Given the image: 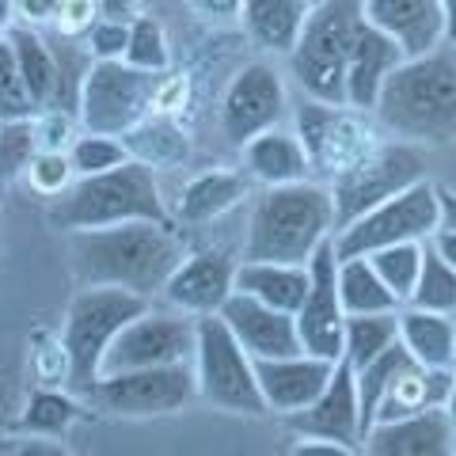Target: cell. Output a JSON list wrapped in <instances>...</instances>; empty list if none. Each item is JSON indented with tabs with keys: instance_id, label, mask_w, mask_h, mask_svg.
Instances as JSON below:
<instances>
[{
	"instance_id": "obj_42",
	"label": "cell",
	"mask_w": 456,
	"mask_h": 456,
	"mask_svg": "<svg viewBox=\"0 0 456 456\" xmlns=\"http://www.w3.org/2000/svg\"><path fill=\"white\" fill-rule=\"evenodd\" d=\"M126 46H130V23L99 20L88 31V57L92 61H122Z\"/></svg>"
},
{
	"instance_id": "obj_2",
	"label": "cell",
	"mask_w": 456,
	"mask_h": 456,
	"mask_svg": "<svg viewBox=\"0 0 456 456\" xmlns=\"http://www.w3.org/2000/svg\"><path fill=\"white\" fill-rule=\"evenodd\" d=\"M327 240H335V206L323 183L266 187L251 206L244 232V259L255 263H312Z\"/></svg>"
},
{
	"instance_id": "obj_23",
	"label": "cell",
	"mask_w": 456,
	"mask_h": 456,
	"mask_svg": "<svg viewBox=\"0 0 456 456\" xmlns=\"http://www.w3.org/2000/svg\"><path fill=\"white\" fill-rule=\"evenodd\" d=\"M452 369H430V365H419L415 358H407L392 373V380L384 384V392L377 399L373 426L415 415V411H426V407H445L449 388H452ZM373 426H369V430H373Z\"/></svg>"
},
{
	"instance_id": "obj_24",
	"label": "cell",
	"mask_w": 456,
	"mask_h": 456,
	"mask_svg": "<svg viewBox=\"0 0 456 456\" xmlns=\"http://www.w3.org/2000/svg\"><path fill=\"white\" fill-rule=\"evenodd\" d=\"M308 285H312V270L308 263H255L244 259L236 266V293L255 297L270 308H281V312H293L305 305L308 297Z\"/></svg>"
},
{
	"instance_id": "obj_31",
	"label": "cell",
	"mask_w": 456,
	"mask_h": 456,
	"mask_svg": "<svg viewBox=\"0 0 456 456\" xmlns=\"http://www.w3.org/2000/svg\"><path fill=\"white\" fill-rule=\"evenodd\" d=\"M338 297L346 316H373V312H399V297L380 281L365 255L338 259Z\"/></svg>"
},
{
	"instance_id": "obj_43",
	"label": "cell",
	"mask_w": 456,
	"mask_h": 456,
	"mask_svg": "<svg viewBox=\"0 0 456 456\" xmlns=\"http://www.w3.org/2000/svg\"><path fill=\"white\" fill-rule=\"evenodd\" d=\"M99 23V0H65L61 12H57V35L61 38H88V31Z\"/></svg>"
},
{
	"instance_id": "obj_1",
	"label": "cell",
	"mask_w": 456,
	"mask_h": 456,
	"mask_svg": "<svg viewBox=\"0 0 456 456\" xmlns=\"http://www.w3.org/2000/svg\"><path fill=\"white\" fill-rule=\"evenodd\" d=\"M69 259L80 285H114L152 301L187 259V248L171 221H122L69 232Z\"/></svg>"
},
{
	"instance_id": "obj_27",
	"label": "cell",
	"mask_w": 456,
	"mask_h": 456,
	"mask_svg": "<svg viewBox=\"0 0 456 456\" xmlns=\"http://www.w3.org/2000/svg\"><path fill=\"white\" fill-rule=\"evenodd\" d=\"M399 342L419 365L452 369L456 365V316L426 312L415 305L399 308Z\"/></svg>"
},
{
	"instance_id": "obj_44",
	"label": "cell",
	"mask_w": 456,
	"mask_h": 456,
	"mask_svg": "<svg viewBox=\"0 0 456 456\" xmlns=\"http://www.w3.org/2000/svg\"><path fill=\"white\" fill-rule=\"evenodd\" d=\"M191 12L206 23H240L244 0H187Z\"/></svg>"
},
{
	"instance_id": "obj_49",
	"label": "cell",
	"mask_w": 456,
	"mask_h": 456,
	"mask_svg": "<svg viewBox=\"0 0 456 456\" xmlns=\"http://www.w3.org/2000/svg\"><path fill=\"white\" fill-rule=\"evenodd\" d=\"M441 12H445V42L456 46V0H441Z\"/></svg>"
},
{
	"instance_id": "obj_11",
	"label": "cell",
	"mask_w": 456,
	"mask_h": 456,
	"mask_svg": "<svg viewBox=\"0 0 456 456\" xmlns=\"http://www.w3.org/2000/svg\"><path fill=\"white\" fill-rule=\"evenodd\" d=\"M419 179H422V152L411 145H377L358 164L335 171L327 179L331 206H335V232L342 224L358 221L373 206L388 202L392 194L407 191Z\"/></svg>"
},
{
	"instance_id": "obj_28",
	"label": "cell",
	"mask_w": 456,
	"mask_h": 456,
	"mask_svg": "<svg viewBox=\"0 0 456 456\" xmlns=\"http://www.w3.org/2000/svg\"><path fill=\"white\" fill-rule=\"evenodd\" d=\"M8 38H12V50H16L20 73L27 80V92H31L35 107L38 110L61 107V65H57V50L38 35V27H27V23L12 27Z\"/></svg>"
},
{
	"instance_id": "obj_37",
	"label": "cell",
	"mask_w": 456,
	"mask_h": 456,
	"mask_svg": "<svg viewBox=\"0 0 456 456\" xmlns=\"http://www.w3.org/2000/svg\"><path fill=\"white\" fill-rule=\"evenodd\" d=\"M122 61H130L134 69H145V73H167L171 69L167 35L152 16H137L130 23V46H126Z\"/></svg>"
},
{
	"instance_id": "obj_46",
	"label": "cell",
	"mask_w": 456,
	"mask_h": 456,
	"mask_svg": "<svg viewBox=\"0 0 456 456\" xmlns=\"http://www.w3.org/2000/svg\"><path fill=\"white\" fill-rule=\"evenodd\" d=\"M141 12L137 0H99V20H114V23H134Z\"/></svg>"
},
{
	"instance_id": "obj_12",
	"label": "cell",
	"mask_w": 456,
	"mask_h": 456,
	"mask_svg": "<svg viewBox=\"0 0 456 456\" xmlns=\"http://www.w3.org/2000/svg\"><path fill=\"white\" fill-rule=\"evenodd\" d=\"M297 137L308 152L312 167L331 179L335 171L358 164L362 156L373 152L377 126L369 122V110H354L346 103H323V99L305 95L297 107Z\"/></svg>"
},
{
	"instance_id": "obj_53",
	"label": "cell",
	"mask_w": 456,
	"mask_h": 456,
	"mask_svg": "<svg viewBox=\"0 0 456 456\" xmlns=\"http://www.w3.org/2000/svg\"><path fill=\"white\" fill-rule=\"evenodd\" d=\"M0 202H4V198H0Z\"/></svg>"
},
{
	"instance_id": "obj_8",
	"label": "cell",
	"mask_w": 456,
	"mask_h": 456,
	"mask_svg": "<svg viewBox=\"0 0 456 456\" xmlns=\"http://www.w3.org/2000/svg\"><path fill=\"white\" fill-rule=\"evenodd\" d=\"M437 228H441L437 187L419 179L407 191L392 194L388 202L362 213L358 221L342 224L331 244L338 251V259H350V255H369L392 244H426Z\"/></svg>"
},
{
	"instance_id": "obj_19",
	"label": "cell",
	"mask_w": 456,
	"mask_h": 456,
	"mask_svg": "<svg viewBox=\"0 0 456 456\" xmlns=\"http://www.w3.org/2000/svg\"><path fill=\"white\" fill-rule=\"evenodd\" d=\"M338 362L316 358V354H289V358H266L255 362V377H259V392L266 403V415L289 419L297 411H305L316 399L327 380H331Z\"/></svg>"
},
{
	"instance_id": "obj_10",
	"label": "cell",
	"mask_w": 456,
	"mask_h": 456,
	"mask_svg": "<svg viewBox=\"0 0 456 456\" xmlns=\"http://www.w3.org/2000/svg\"><path fill=\"white\" fill-rule=\"evenodd\" d=\"M88 399L114 419H160L191 407L198 399L194 365H152V369H122L95 380Z\"/></svg>"
},
{
	"instance_id": "obj_20",
	"label": "cell",
	"mask_w": 456,
	"mask_h": 456,
	"mask_svg": "<svg viewBox=\"0 0 456 456\" xmlns=\"http://www.w3.org/2000/svg\"><path fill=\"white\" fill-rule=\"evenodd\" d=\"M365 23L384 31L403 57H422L445 46V12L441 0H362Z\"/></svg>"
},
{
	"instance_id": "obj_29",
	"label": "cell",
	"mask_w": 456,
	"mask_h": 456,
	"mask_svg": "<svg viewBox=\"0 0 456 456\" xmlns=\"http://www.w3.org/2000/svg\"><path fill=\"white\" fill-rule=\"evenodd\" d=\"M248 198V179L236 171H202L187 187L179 191V221L183 224H209L224 217L228 209H236Z\"/></svg>"
},
{
	"instance_id": "obj_51",
	"label": "cell",
	"mask_w": 456,
	"mask_h": 456,
	"mask_svg": "<svg viewBox=\"0 0 456 456\" xmlns=\"http://www.w3.org/2000/svg\"><path fill=\"white\" fill-rule=\"evenodd\" d=\"M445 411H449V422L456 430V369H452V388H449V399H445Z\"/></svg>"
},
{
	"instance_id": "obj_30",
	"label": "cell",
	"mask_w": 456,
	"mask_h": 456,
	"mask_svg": "<svg viewBox=\"0 0 456 456\" xmlns=\"http://www.w3.org/2000/svg\"><path fill=\"white\" fill-rule=\"evenodd\" d=\"M122 141L134 160L149 164L152 171L183 167L191 160V137L183 126H175V118H167V114H149V118L137 122Z\"/></svg>"
},
{
	"instance_id": "obj_6",
	"label": "cell",
	"mask_w": 456,
	"mask_h": 456,
	"mask_svg": "<svg viewBox=\"0 0 456 456\" xmlns=\"http://www.w3.org/2000/svg\"><path fill=\"white\" fill-rule=\"evenodd\" d=\"M145 308H149V297H141V293L114 289V285H80V293L69 305L65 327H61L69 362H73V384H69V392L88 395L95 388V380L103 377V358H107L110 342Z\"/></svg>"
},
{
	"instance_id": "obj_41",
	"label": "cell",
	"mask_w": 456,
	"mask_h": 456,
	"mask_svg": "<svg viewBox=\"0 0 456 456\" xmlns=\"http://www.w3.org/2000/svg\"><path fill=\"white\" fill-rule=\"evenodd\" d=\"M31 126H35V145L46 149V152H69V149H73V141L80 137L65 107L38 110L31 118Z\"/></svg>"
},
{
	"instance_id": "obj_52",
	"label": "cell",
	"mask_w": 456,
	"mask_h": 456,
	"mask_svg": "<svg viewBox=\"0 0 456 456\" xmlns=\"http://www.w3.org/2000/svg\"><path fill=\"white\" fill-rule=\"evenodd\" d=\"M308 4H320V0H308Z\"/></svg>"
},
{
	"instance_id": "obj_22",
	"label": "cell",
	"mask_w": 456,
	"mask_h": 456,
	"mask_svg": "<svg viewBox=\"0 0 456 456\" xmlns=\"http://www.w3.org/2000/svg\"><path fill=\"white\" fill-rule=\"evenodd\" d=\"M403 61H407L403 50H399L384 31L365 23L358 31V38H354V50H350V61H346V95H342V103L373 114L384 84H388V77Z\"/></svg>"
},
{
	"instance_id": "obj_35",
	"label": "cell",
	"mask_w": 456,
	"mask_h": 456,
	"mask_svg": "<svg viewBox=\"0 0 456 456\" xmlns=\"http://www.w3.org/2000/svg\"><path fill=\"white\" fill-rule=\"evenodd\" d=\"M422 255H426V244H392V248L369 251L365 259L373 263L380 281L399 297V305H407L422 274Z\"/></svg>"
},
{
	"instance_id": "obj_26",
	"label": "cell",
	"mask_w": 456,
	"mask_h": 456,
	"mask_svg": "<svg viewBox=\"0 0 456 456\" xmlns=\"http://www.w3.org/2000/svg\"><path fill=\"white\" fill-rule=\"evenodd\" d=\"M312 16L308 0H244L240 23H244L248 38L266 53L289 57L297 38H301L305 23Z\"/></svg>"
},
{
	"instance_id": "obj_48",
	"label": "cell",
	"mask_w": 456,
	"mask_h": 456,
	"mask_svg": "<svg viewBox=\"0 0 456 456\" xmlns=\"http://www.w3.org/2000/svg\"><path fill=\"white\" fill-rule=\"evenodd\" d=\"M437 206H441V228H449V232H456V194L437 187Z\"/></svg>"
},
{
	"instance_id": "obj_7",
	"label": "cell",
	"mask_w": 456,
	"mask_h": 456,
	"mask_svg": "<svg viewBox=\"0 0 456 456\" xmlns=\"http://www.w3.org/2000/svg\"><path fill=\"white\" fill-rule=\"evenodd\" d=\"M194 380L198 399L228 415H266L255 358L240 346V338L228 331V323L217 316H198V346H194Z\"/></svg>"
},
{
	"instance_id": "obj_50",
	"label": "cell",
	"mask_w": 456,
	"mask_h": 456,
	"mask_svg": "<svg viewBox=\"0 0 456 456\" xmlns=\"http://www.w3.org/2000/svg\"><path fill=\"white\" fill-rule=\"evenodd\" d=\"M16 27V0H0V35Z\"/></svg>"
},
{
	"instance_id": "obj_18",
	"label": "cell",
	"mask_w": 456,
	"mask_h": 456,
	"mask_svg": "<svg viewBox=\"0 0 456 456\" xmlns=\"http://www.w3.org/2000/svg\"><path fill=\"white\" fill-rule=\"evenodd\" d=\"M221 320L228 323V331L240 338L255 362H266V358H289V354H301L305 342H301V327H297L293 312H281V308H270L255 297L244 293H232L228 305L221 308Z\"/></svg>"
},
{
	"instance_id": "obj_33",
	"label": "cell",
	"mask_w": 456,
	"mask_h": 456,
	"mask_svg": "<svg viewBox=\"0 0 456 456\" xmlns=\"http://www.w3.org/2000/svg\"><path fill=\"white\" fill-rule=\"evenodd\" d=\"M77 419H80V403L73 399V392L42 384V388L31 392V399H27L20 426H23V434H35V437H61Z\"/></svg>"
},
{
	"instance_id": "obj_32",
	"label": "cell",
	"mask_w": 456,
	"mask_h": 456,
	"mask_svg": "<svg viewBox=\"0 0 456 456\" xmlns=\"http://www.w3.org/2000/svg\"><path fill=\"white\" fill-rule=\"evenodd\" d=\"M392 342H399V312L346 316V331H342V362L362 369L373 358H380Z\"/></svg>"
},
{
	"instance_id": "obj_47",
	"label": "cell",
	"mask_w": 456,
	"mask_h": 456,
	"mask_svg": "<svg viewBox=\"0 0 456 456\" xmlns=\"http://www.w3.org/2000/svg\"><path fill=\"white\" fill-rule=\"evenodd\" d=\"M430 244L441 251V259L456 270V232H449V228H437V232L430 236Z\"/></svg>"
},
{
	"instance_id": "obj_3",
	"label": "cell",
	"mask_w": 456,
	"mask_h": 456,
	"mask_svg": "<svg viewBox=\"0 0 456 456\" xmlns=\"http://www.w3.org/2000/svg\"><path fill=\"white\" fill-rule=\"evenodd\" d=\"M373 114L403 141H456V46L445 42L422 57H407L384 84Z\"/></svg>"
},
{
	"instance_id": "obj_13",
	"label": "cell",
	"mask_w": 456,
	"mask_h": 456,
	"mask_svg": "<svg viewBox=\"0 0 456 456\" xmlns=\"http://www.w3.org/2000/svg\"><path fill=\"white\" fill-rule=\"evenodd\" d=\"M198 346V316H187L179 308H145L141 316L118 331L110 342L103 373H122V369H152V365H187L194 362Z\"/></svg>"
},
{
	"instance_id": "obj_39",
	"label": "cell",
	"mask_w": 456,
	"mask_h": 456,
	"mask_svg": "<svg viewBox=\"0 0 456 456\" xmlns=\"http://www.w3.org/2000/svg\"><path fill=\"white\" fill-rule=\"evenodd\" d=\"M27 183H31V191L42 194V198H61L69 187L77 183V167L73 160H69V152H46V149H38L31 156V164H27Z\"/></svg>"
},
{
	"instance_id": "obj_21",
	"label": "cell",
	"mask_w": 456,
	"mask_h": 456,
	"mask_svg": "<svg viewBox=\"0 0 456 456\" xmlns=\"http://www.w3.org/2000/svg\"><path fill=\"white\" fill-rule=\"evenodd\" d=\"M362 452L373 456H452L456 452V430L449 422L445 407H426L415 415L377 422L365 434Z\"/></svg>"
},
{
	"instance_id": "obj_5",
	"label": "cell",
	"mask_w": 456,
	"mask_h": 456,
	"mask_svg": "<svg viewBox=\"0 0 456 456\" xmlns=\"http://www.w3.org/2000/svg\"><path fill=\"white\" fill-rule=\"evenodd\" d=\"M362 27V0H320V4H312V16L289 53L293 77L305 95L323 99V103H342V95H346V61Z\"/></svg>"
},
{
	"instance_id": "obj_4",
	"label": "cell",
	"mask_w": 456,
	"mask_h": 456,
	"mask_svg": "<svg viewBox=\"0 0 456 456\" xmlns=\"http://www.w3.org/2000/svg\"><path fill=\"white\" fill-rule=\"evenodd\" d=\"M46 217L65 236L80 232V228H107L122 221H171L156 171L134 156L118 167L95 171V175H77L73 187L50 202Z\"/></svg>"
},
{
	"instance_id": "obj_40",
	"label": "cell",
	"mask_w": 456,
	"mask_h": 456,
	"mask_svg": "<svg viewBox=\"0 0 456 456\" xmlns=\"http://www.w3.org/2000/svg\"><path fill=\"white\" fill-rule=\"evenodd\" d=\"M35 152H38V145H35V126H31V118H23V122H0V183L12 179V175H23Z\"/></svg>"
},
{
	"instance_id": "obj_25",
	"label": "cell",
	"mask_w": 456,
	"mask_h": 456,
	"mask_svg": "<svg viewBox=\"0 0 456 456\" xmlns=\"http://www.w3.org/2000/svg\"><path fill=\"white\" fill-rule=\"evenodd\" d=\"M244 167L255 183H263V187H285V183L308 179L312 160L301 145V137L285 134L281 126H274V130L251 137L244 145Z\"/></svg>"
},
{
	"instance_id": "obj_9",
	"label": "cell",
	"mask_w": 456,
	"mask_h": 456,
	"mask_svg": "<svg viewBox=\"0 0 456 456\" xmlns=\"http://www.w3.org/2000/svg\"><path fill=\"white\" fill-rule=\"evenodd\" d=\"M164 73H145L130 61H92L80 84V126L92 134L126 137L152 114V99Z\"/></svg>"
},
{
	"instance_id": "obj_15",
	"label": "cell",
	"mask_w": 456,
	"mask_h": 456,
	"mask_svg": "<svg viewBox=\"0 0 456 456\" xmlns=\"http://www.w3.org/2000/svg\"><path fill=\"white\" fill-rule=\"evenodd\" d=\"M312 285L305 305L297 308V327H301L305 354H316L327 362H342V331H346V308L338 297V251L327 244L312 255Z\"/></svg>"
},
{
	"instance_id": "obj_34",
	"label": "cell",
	"mask_w": 456,
	"mask_h": 456,
	"mask_svg": "<svg viewBox=\"0 0 456 456\" xmlns=\"http://www.w3.org/2000/svg\"><path fill=\"white\" fill-rule=\"evenodd\" d=\"M415 308H426V312H441V316H456V270L441 259V251L426 240V255H422V274H419V285L411 293Z\"/></svg>"
},
{
	"instance_id": "obj_36",
	"label": "cell",
	"mask_w": 456,
	"mask_h": 456,
	"mask_svg": "<svg viewBox=\"0 0 456 456\" xmlns=\"http://www.w3.org/2000/svg\"><path fill=\"white\" fill-rule=\"evenodd\" d=\"M35 114H38V107H35L31 92H27L16 50H12V38L0 35V122H23V118H35Z\"/></svg>"
},
{
	"instance_id": "obj_14",
	"label": "cell",
	"mask_w": 456,
	"mask_h": 456,
	"mask_svg": "<svg viewBox=\"0 0 456 456\" xmlns=\"http://www.w3.org/2000/svg\"><path fill=\"white\" fill-rule=\"evenodd\" d=\"M285 84L281 73L266 61H251L232 77V84L224 88L221 99V134L228 137V145L244 149L251 137H259L266 130H274L285 118Z\"/></svg>"
},
{
	"instance_id": "obj_17",
	"label": "cell",
	"mask_w": 456,
	"mask_h": 456,
	"mask_svg": "<svg viewBox=\"0 0 456 456\" xmlns=\"http://www.w3.org/2000/svg\"><path fill=\"white\" fill-rule=\"evenodd\" d=\"M236 266L224 251H194L171 270L164 301L187 316H217L236 293Z\"/></svg>"
},
{
	"instance_id": "obj_38",
	"label": "cell",
	"mask_w": 456,
	"mask_h": 456,
	"mask_svg": "<svg viewBox=\"0 0 456 456\" xmlns=\"http://www.w3.org/2000/svg\"><path fill=\"white\" fill-rule=\"evenodd\" d=\"M69 160H73L77 175H95V171H107V167L126 164V160H130V149H126L122 137L84 130L73 141V149H69Z\"/></svg>"
},
{
	"instance_id": "obj_16",
	"label": "cell",
	"mask_w": 456,
	"mask_h": 456,
	"mask_svg": "<svg viewBox=\"0 0 456 456\" xmlns=\"http://www.w3.org/2000/svg\"><path fill=\"white\" fill-rule=\"evenodd\" d=\"M297 437H323L338 441L342 449L362 452L365 445V426H362V399H358V377L350 362H338L327 388L312 399L305 411L285 419Z\"/></svg>"
},
{
	"instance_id": "obj_45",
	"label": "cell",
	"mask_w": 456,
	"mask_h": 456,
	"mask_svg": "<svg viewBox=\"0 0 456 456\" xmlns=\"http://www.w3.org/2000/svg\"><path fill=\"white\" fill-rule=\"evenodd\" d=\"M65 0H16V23H27V27H46L57 20Z\"/></svg>"
}]
</instances>
